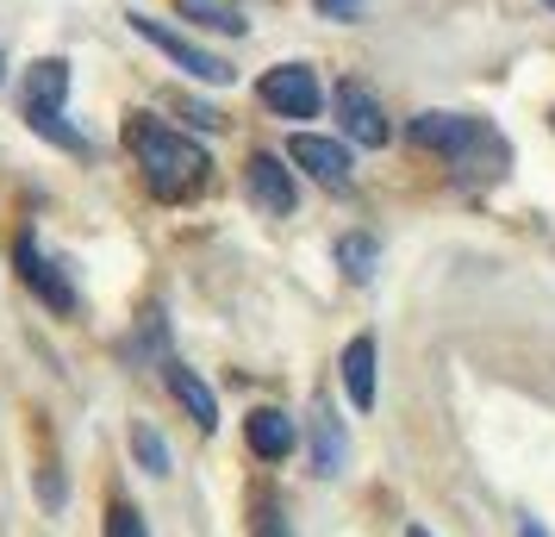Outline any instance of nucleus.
<instances>
[{
    "instance_id": "f257e3e1",
    "label": "nucleus",
    "mask_w": 555,
    "mask_h": 537,
    "mask_svg": "<svg viewBox=\"0 0 555 537\" xmlns=\"http://www.w3.org/2000/svg\"><path fill=\"white\" fill-rule=\"evenodd\" d=\"M126 151H131V163L144 169V188H151L163 206L201 194L206 176H212V156H206L194 138L156 126L151 113H126Z\"/></svg>"
},
{
    "instance_id": "f03ea898",
    "label": "nucleus",
    "mask_w": 555,
    "mask_h": 537,
    "mask_svg": "<svg viewBox=\"0 0 555 537\" xmlns=\"http://www.w3.org/2000/svg\"><path fill=\"white\" fill-rule=\"evenodd\" d=\"M405 138H412L418 151H443L462 181H500L505 169H512L505 138L487 126V119H475V113H412Z\"/></svg>"
},
{
    "instance_id": "7ed1b4c3",
    "label": "nucleus",
    "mask_w": 555,
    "mask_h": 537,
    "mask_svg": "<svg viewBox=\"0 0 555 537\" xmlns=\"http://www.w3.org/2000/svg\"><path fill=\"white\" fill-rule=\"evenodd\" d=\"M63 101H69V63H63V56H44V63H31L26 94H20V113H26V126L38 131L44 144H56V151H76V156H81V151H88V138L69 126Z\"/></svg>"
},
{
    "instance_id": "20e7f679",
    "label": "nucleus",
    "mask_w": 555,
    "mask_h": 537,
    "mask_svg": "<svg viewBox=\"0 0 555 537\" xmlns=\"http://www.w3.org/2000/svg\"><path fill=\"white\" fill-rule=\"evenodd\" d=\"M126 20H131V31H138V38H144V44H156V51L169 56V63H176V69H188V76H194V81H212V88H225V81L237 76V69H231V63H225V56L201 51V44H194V38H188V31L163 26V20H151V13H126Z\"/></svg>"
},
{
    "instance_id": "39448f33",
    "label": "nucleus",
    "mask_w": 555,
    "mask_h": 537,
    "mask_svg": "<svg viewBox=\"0 0 555 537\" xmlns=\"http://www.w3.org/2000/svg\"><path fill=\"white\" fill-rule=\"evenodd\" d=\"M256 101L269 106V113H281V119H312L325 94H319V76L306 63H275V69H262V81H256Z\"/></svg>"
},
{
    "instance_id": "423d86ee",
    "label": "nucleus",
    "mask_w": 555,
    "mask_h": 537,
    "mask_svg": "<svg viewBox=\"0 0 555 537\" xmlns=\"http://www.w3.org/2000/svg\"><path fill=\"white\" fill-rule=\"evenodd\" d=\"M13 263H20V282H26L31 294H38V301L56 312V319H69V312L81 307V301H76V282L63 276V263H56V256L38 251V238H20V244H13Z\"/></svg>"
},
{
    "instance_id": "0eeeda50",
    "label": "nucleus",
    "mask_w": 555,
    "mask_h": 537,
    "mask_svg": "<svg viewBox=\"0 0 555 537\" xmlns=\"http://www.w3.org/2000/svg\"><path fill=\"white\" fill-rule=\"evenodd\" d=\"M244 194H250L256 213L287 219V213H294V169H287L275 151H256L250 169H244Z\"/></svg>"
},
{
    "instance_id": "6e6552de",
    "label": "nucleus",
    "mask_w": 555,
    "mask_h": 537,
    "mask_svg": "<svg viewBox=\"0 0 555 537\" xmlns=\"http://www.w3.org/2000/svg\"><path fill=\"white\" fill-rule=\"evenodd\" d=\"M287 163L294 169H306V176L319 181V188H350V151L337 144V138H312V131H300L294 144H287Z\"/></svg>"
},
{
    "instance_id": "1a4fd4ad",
    "label": "nucleus",
    "mask_w": 555,
    "mask_h": 537,
    "mask_svg": "<svg viewBox=\"0 0 555 537\" xmlns=\"http://www.w3.org/2000/svg\"><path fill=\"white\" fill-rule=\"evenodd\" d=\"M337 119H344V131H350L356 144H369V151H380V144L393 138V126H387L380 101L362 88V81H344V88H337Z\"/></svg>"
},
{
    "instance_id": "9d476101",
    "label": "nucleus",
    "mask_w": 555,
    "mask_h": 537,
    "mask_svg": "<svg viewBox=\"0 0 555 537\" xmlns=\"http://www.w3.org/2000/svg\"><path fill=\"white\" fill-rule=\"evenodd\" d=\"M163 382H169V394H176V407L201 425V432H219V394L188 369V362H176V357H163Z\"/></svg>"
},
{
    "instance_id": "9b49d317",
    "label": "nucleus",
    "mask_w": 555,
    "mask_h": 537,
    "mask_svg": "<svg viewBox=\"0 0 555 537\" xmlns=\"http://www.w3.org/2000/svg\"><path fill=\"white\" fill-rule=\"evenodd\" d=\"M337 369H344V394H350V407H356V412L375 407V337H369V332L350 337Z\"/></svg>"
},
{
    "instance_id": "f8f14e48",
    "label": "nucleus",
    "mask_w": 555,
    "mask_h": 537,
    "mask_svg": "<svg viewBox=\"0 0 555 537\" xmlns=\"http://www.w3.org/2000/svg\"><path fill=\"white\" fill-rule=\"evenodd\" d=\"M244 437H250V450L262 462H281V457H294V419L275 407H256L250 419H244Z\"/></svg>"
},
{
    "instance_id": "ddd939ff",
    "label": "nucleus",
    "mask_w": 555,
    "mask_h": 537,
    "mask_svg": "<svg viewBox=\"0 0 555 537\" xmlns=\"http://www.w3.org/2000/svg\"><path fill=\"white\" fill-rule=\"evenodd\" d=\"M337 469H344V425L331 400H319L312 407V475H337Z\"/></svg>"
},
{
    "instance_id": "4468645a",
    "label": "nucleus",
    "mask_w": 555,
    "mask_h": 537,
    "mask_svg": "<svg viewBox=\"0 0 555 537\" xmlns=\"http://www.w3.org/2000/svg\"><path fill=\"white\" fill-rule=\"evenodd\" d=\"M176 13L188 20V26L225 31V38H237V31H244V13H237V0H176Z\"/></svg>"
},
{
    "instance_id": "2eb2a0df",
    "label": "nucleus",
    "mask_w": 555,
    "mask_h": 537,
    "mask_svg": "<svg viewBox=\"0 0 555 537\" xmlns=\"http://www.w3.org/2000/svg\"><path fill=\"white\" fill-rule=\"evenodd\" d=\"M380 263V244L369 238V231H350V238H337V269L350 276V282H369Z\"/></svg>"
},
{
    "instance_id": "dca6fc26",
    "label": "nucleus",
    "mask_w": 555,
    "mask_h": 537,
    "mask_svg": "<svg viewBox=\"0 0 555 537\" xmlns=\"http://www.w3.org/2000/svg\"><path fill=\"white\" fill-rule=\"evenodd\" d=\"M131 457L144 462L151 475H169V444H163V432H156V425H144V419L131 425Z\"/></svg>"
},
{
    "instance_id": "f3484780",
    "label": "nucleus",
    "mask_w": 555,
    "mask_h": 537,
    "mask_svg": "<svg viewBox=\"0 0 555 537\" xmlns=\"http://www.w3.org/2000/svg\"><path fill=\"white\" fill-rule=\"evenodd\" d=\"M250 537H287V519H281L275 494H256L250 500Z\"/></svg>"
},
{
    "instance_id": "a211bd4d",
    "label": "nucleus",
    "mask_w": 555,
    "mask_h": 537,
    "mask_svg": "<svg viewBox=\"0 0 555 537\" xmlns=\"http://www.w3.org/2000/svg\"><path fill=\"white\" fill-rule=\"evenodd\" d=\"M106 537H144V519H138L126 500H113V507H106Z\"/></svg>"
},
{
    "instance_id": "6ab92c4d",
    "label": "nucleus",
    "mask_w": 555,
    "mask_h": 537,
    "mask_svg": "<svg viewBox=\"0 0 555 537\" xmlns=\"http://www.w3.org/2000/svg\"><path fill=\"white\" fill-rule=\"evenodd\" d=\"M319 13H325V20H362L369 0H319Z\"/></svg>"
},
{
    "instance_id": "aec40b11",
    "label": "nucleus",
    "mask_w": 555,
    "mask_h": 537,
    "mask_svg": "<svg viewBox=\"0 0 555 537\" xmlns=\"http://www.w3.org/2000/svg\"><path fill=\"white\" fill-rule=\"evenodd\" d=\"M518 537H543V525H537V519H525V525H518Z\"/></svg>"
},
{
    "instance_id": "412c9836",
    "label": "nucleus",
    "mask_w": 555,
    "mask_h": 537,
    "mask_svg": "<svg viewBox=\"0 0 555 537\" xmlns=\"http://www.w3.org/2000/svg\"><path fill=\"white\" fill-rule=\"evenodd\" d=\"M405 537H430V532H425V525H412V532H405Z\"/></svg>"
},
{
    "instance_id": "4be33fe9",
    "label": "nucleus",
    "mask_w": 555,
    "mask_h": 537,
    "mask_svg": "<svg viewBox=\"0 0 555 537\" xmlns=\"http://www.w3.org/2000/svg\"><path fill=\"white\" fill-rule=\"evenodd\" d=\"M0 81H7V56H0Z\"/></svg>"
},
{
    "instance_id": "5701e85b",
    "label": "nucleus",
    "mask_w": 555,
    "mask_h": 537,
    "mask_svg": "<svg viewBox=\"0 0 555 537\" xmlns=\"http://www.w3.org/2000/svg\"><path fill=\"white\" fill-rule=\"evenodd\" d=\"M543 7H550V13H555V0H543Z\"/></svg>"
},
{
    "instance_id": "b1692460",
    "label": "nucleus",
    "mask_w": 555,
    "mask_h": 537,
    "mask_svg": "<svg viewBox=\"0 0 555 537\" xmlns=\"http://www.w3.org/2000/svg\"><path fill=\"white\" fill-rule=\"evenodd\" d=\"M550 126H555V113H550Z\"/></svg>"
}]
</instances>
